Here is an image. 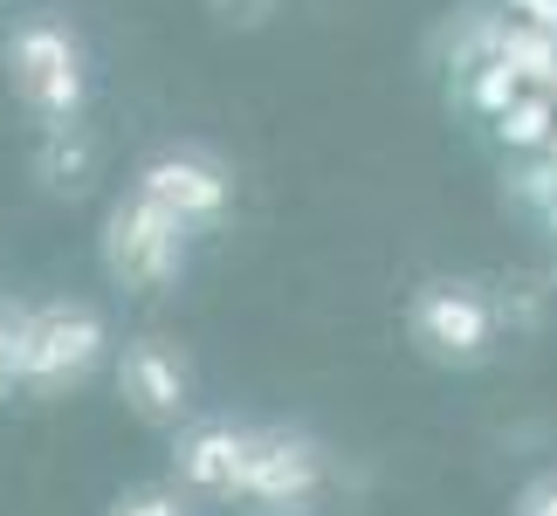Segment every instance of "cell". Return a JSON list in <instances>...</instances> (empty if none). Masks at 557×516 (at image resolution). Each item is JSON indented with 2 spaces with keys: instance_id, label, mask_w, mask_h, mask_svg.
<instances>
[{
  "instance_id": "1",
  "label": "cell",
  "mask_w": 557,
  "mask_h": 516,
  "mask_svg": "<svg viewBox=\"0 0 557 516\" xmlns=\"http://www.w3.org/2000/svg\"><path fill=\"white\" fill-rule=\"evenodd\" d=\"M103 352H111V324H103L97 304H83V296L35 304L28 324H21V393L28 400L76 393V385L103 365Z\"/></svg>"
},
{
  "instance_id": "2",
  "label": "cell",
  "mask_w": 557,
  "mask_h": 516,
  "mask_svg": "<svg viewBox=\"0 0 557 516\" xmlns=\"http://www.w3.org/2000/svg\"><path fill=\"white\" fill-rule=\"evenodd\" d=\"M8 83H14V103L28 111L35 124H76L83 118V97H90V70H83V41L62 28V21H21L8 35Z\"/></svg>"
},
{
  "instance_id": "3",
  "label": "cell",
  "mask_w": 557,
  "mask_h": 516,
  "mask_svg": "<svg viewBox=\"0 0 557 516\" xmlns=\"http://www.w3.org/2000/svg\"><path fill=\"white\" fill-rule=\"evenodd\" d=\"M186 242L193 228L180 213H165L159 200H145L132 186L124 200L103 213V275L132 296H152V290H173L186 275Z\"/></svg>"
},
{
  "instance_id": "4",
  "label": "cell",
  "mask_w": 557,
  "mask_h": 516,
  "mask_svg": "<svg viewBox=\"0 0 557 516\" xmlns=\"http://www.w3.org/2000/svg\"><path fill=\"white\" fill-rule=\"evenodd\" d=\"M331 482L324 447L296 427H255L248 434V476H242V503L262 516H310L317 496Z\"/></svg>"
},
{
  "instance_id": "5",
  "label": "cell",
  "mask_w": 557,
  "mask_h": 516,
  "mask_svg": "<svg viewBox=\"0 0 557 516\" xmlns=\"http://www.w3.org/2000/svg\"><path fill=\"white\" fill-rule=\"evenodd\" d=\"M406 337L434 365H482L496 352V304L475 283H420L406 304Z\"/></svg>"
},
{
  "instance_id": "6",
  "label": "cell",
  "mask_w": 557,
  "mask_h": 516,
  "mask_svg": "<svg viewBox=\"0 0 557 516\" xmlns=\"http://www.w3.org/2000/svg\"><path fill=\"white\" fill-rule=\"evenodd\" d=\"M145 200H159L165 213H180V221L193 234H213L227 221V207H234V180H227V165L213 159V152H193V145H173V152H152L138 165V180H132Z\"/></svg>"
},
{
  "instance_id": "7",
  "label": "cell",
  "mask_w": 557,
  "mask_h": 516,
  "mask_svg": "<svg viewBox=\"0 0 557 516\" xmlns=\"http://www.w3.org/2000/svg\"><path fill=\"white\" fill-rule=\"evenodd\" d=\"M117 400L145 427H186L193 414V365L173 337H132L117 358Z\"/></svg>"
},
{
  "instance_id": "8",
  "label": "cell",
  "mask_w": 557,
  "mask_h": 516,
  "mask_svg": "<svg viewBox=\"0 0 557 516\" xmlns=\"http://www.w3.org/2000/svg\"><path fill=\"white\" fill-rule=\"evenodd\" d=\"M248 434L255 427H234V420H186L180 441H173L180 489H193V496H207V503H242Z\"/></svg>"
},
{
  "instance_id": "9",
  "label": "cell",
  "mask_w": 557,
  "mask_h": 516,
  "mask_svg": "<svg viewBox=\"0 0 557 516\" xmlns=\"http://www.w3.org/2000/svg\"><path fill=\"white\" fill-rule=\"evenodd\" d=\"M496 138L509 145V152H544V145L557 138V97L544 90V83H537V90H523V97L496 118Z\"/></svg>"
},
{
  "instance_id": "10",
  "label": "cell",
  "mask_w": 557,
  "mask_h": 516,
  "mask_svg": "<svg viewBox=\"0 0 557 516\" xmlns=\"http://www.w3.org/2000/svg\"><path fill=\"white\" fill-rule=\"evenodd\" d=\"M90 138H83V124H55V132H49V145H41V180H49L55 193H83V186H90Z\"/></svg>"
},
{
  "instance_id": "11",
  "label": "cell",
  "mask_w": 557,
  "mask_h": 516,
  "mask_svg": "<svg viewBox=\"0 0 557 516\" xmlns=\"http://www.w3.org/2000/svg\"><path fill=\"white\" fill-rule=\"evenodd\" d=\"M523 97V70L509 56H488V62H475V83H468V103H475L482 118H503L509 103Z\"/></svg>"
},
{
  "instance_id": "12",
  "label": "cell",
  "mask_w": 557,
  "mask_h": 516,
  "mask_svg": "<svg viewBox=\"0 0 557 516\" xmlns=\"http://www.w3.org/2000/svg\"><path fill=\"white\" fill-rule=\"evenodd\" d=\"M21 324H28V304L0 296V406L21 393Z\"/></svg>"
},
{
  "instance_id": "13",
  "label": "cell",
  "mask_w": 557,
  "mask_h": 516,
  "mask_svg": "<svg viewBox=\"0 0 557 516\" xmlns=\"http://www.w3.org/2000/svg\"><path fill=\"white\" fill-rule=\"evenodd\" d=\"M111 516H186V496L180 489H124V496L111 503Z\"/></svg>"
},
{
  "instance_id": "14",
  "label": "cell",
  "mask_w": 557,
  "mask_h": 516,
  "mask_svg": "<svg viewBox=\"0 0 557 516\" xmlns=\"http://www.w3.org/2000/svg\"><path fill=\"white\" fill-rule=\"evenodd\" d=\"M517 200H523V207H537V213L557 200V159H550V152H544L537 165H523V172H517Z\"/></svg>"
},
{
  "instance_id": "15",
  "label": "cell",
  "mask_w": 557,
  "mask_h": 516,
  "mask_svg": "<svg viewBox=\"0 0 557 516\" xmlns=\"http://www.w3.org/2000/svg\"><path fill=\"white\" fill-rule=\"evenodd\" d=\"M509 516H557V468H544V476H530L517 489V509Z\"/></svg>"
},
{
  "instance_id": "16",
  "label": "cell",
  "mask_w": 557,
  "mask_h": 516,
  "mask_svg": "<svg viewBox=\"0 0 557 516\" xmlns=\"http://www.w3.org/2000/svg\"><path fill=\"white\" fill-rule=\"evenodd\" d=\"M503 8H509V14H523L530 28H550V35H557V0H503Z\"/></svg>"
},
{
  "instance_id": "17",
  "label": "cell",
  "mask_w": 557,
  "mask_h": 516,
  "mask_svg": "<svg viewBox=\"0 0 557 516\" xmlns=\"http://www.w3.org/2000/svg\"><path fill=\"white\" fill-rule=\"evenodd\" d=\"M213 8H221L227 21H242V28H248V21H262V14L275 8V0H213Z\"/></svg>"
},
{
  "instance_id": "18",
  "label": "cell",
  "mask_w": 557,
  "mask_h": 516,
  "mask_svg": "<svg viewBox=\"0 0 557 516\" xmlns=\"http://www.w3.org/2000/svg\"><path fill=\"white\" fill-rule=\"evenodd\" d=\"M544 228H550V234H557V200H550V207H544Z\"/></svg>"
},
{
  "instance_id": "19",
  "label": "cell",
  "mask_w": 557,
  "mask_h": 516,
  "mask_svg": "<svg viewBox=\"0 0 557 516\" xmlns=\"http://www.w3.org/2000/svg\"><path fill=\"white\" fill-rule=\"evenodd\" d=\"M544 152H550V159H557V138H550V145H544Z\"/></svg>"
}]
</instances>
